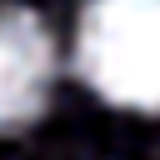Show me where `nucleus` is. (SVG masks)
<instances>
[{
	"mask_svg": "<svg viewBox=\"0 0 160 160\" xmlns=\"http://www.w3.org/2000/svg\"><path fill=\"white\" fill-rule=\"evenodd\" d=\"M80 80L140 115H160V0H90L75 25Z\"/></svg>",
	"mask_w": 160,
	"mask_h": 160,
	"instance_id": "f257e3e1",
	"label": "nucleus"
},
{
	"mask_svg": "<svg viewBox=\"0 0 160 160\" xmlns=\"http://www.w3.org/2000/svg\"><path fill=\"white\" fill-rule=\"evenodd\" d=\"M55 90V40L25 5H0V135L45 115Z\"/></svg>",
	"mask_w": 160,
	"mask_h": 160,
	"instance_id": "f03ea898",
	"label": "nucleus"
}]
</instances>
